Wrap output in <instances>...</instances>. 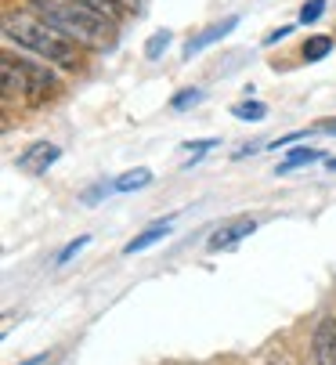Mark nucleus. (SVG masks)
<instances>
[{
	"label": "nucleus",
	"instance_id": "obj_1",
	"mask_svg": "<svg viewBox=\"0 0 336 365\" xmlns=\"http://www.w3.org/2000/svg\"><path fill=\"white\" fill-rule=\"evenodd\" d=\"M4 36L19 40V47L33 51V55L47 66H58V69H80L83 66L80 43L69 40L66 33H58L54 26H47L33 11H8L4 15Z\"/></svg>",
	"mask_w": 336,
	"mask_h": 365
},
{
	"label": "nucleus",
	"instance_id": "obj_2",
	"mask_svg": "<svg viewBox=\"0 0 336 365\" xmlns=\"http://www.w3.org/2000/svg\"><path fill=\"white\" fill-rule=\"evenodd\" d=\"M26 11L40 15L47 26H54L69 40L87 43V47H108L116 40V22L91 8L73 4V0H26Z\"/></svg>",
	"mask_w": 336,
	"mask_h": 365
},
{
	"label": "nucleus",
	"instance_id": "obj_3",
	"mask_svg": "<svg viewBox=\"0 0 336 365\" xmlns=\"http://www.w3.org/2000/svg\"><path fill=\"white\" fill-rule=\"evenodd\" d=\"M0 80H4V98H26V101H47L51 94H58L62 83L54 76V69H47V62H29L15 51H4L0 58Z\"/></svg>",
	"mask_w": 336,
	"mask_h": 365
},
{
	"label": "nucleus",
	"instance_id": "obj_4",
	"mask_svg": "<svg viewBox=\"0 0 336 365\" xmlns=\"http://www.w3.org/2000/svg\"><path fill=\"white\" fill-rule=\"evenodd\" d=\"M257 232V221L253 217H235V221H224L213 235H210V253H220V250H235L243 239H250Z\"/></svg>",
	"mask_w": 336,
	"mask_h": 365
},
{
	"label": "nucleus",
	"instance_id": "obj_5",
	"mask_svg": "<svg viewBox=\"0 0 336 365\" xmlns=\"http://www.w3.org/2000/svg\"><path fill=\"white\" fill-rule=\"evenodd\" d=\"M58 155H62V148H58V145H51V141H36V145H29V148L19 155V170H22V174H29V178H40V174H47V167L58 163Z\"/></svg>",
	"mask_w": 336,
	"mask_h": 365
},
{
	"label": "nucleus",
	"instance_id": "obj_6",
	"mask_svg": "<svg viewBox=\"0 0 336 365\" xmlns=\"http://www.w3.org/2000/svg\"><path fill=\"white\" fill-rule=\"evenodd\" d=\"M307 365H336V319H322L315 326Z\"/></svg>",
	"mask_w": 336,
	"mask_h": 365
},
{
	"label": "nucleus",
	"instance_id": "obj_7",
	"mask_svg": "<svg viewBox=\"0 0 336 365\" xmlns=\"http://www.w3.org/2000/svg\"><path fill=\"white\" fill-rule=\"evenodd\" d=\"M239 26V19H224V22H213L210 29H203L195 40H188L185 43V58H192V55H199V51L203 47H210V43H217V40H224V36H228L232 29Z\"/></svg>",
	"mask_w": 336,
	"mask_h": 365
},
{
	"label": "nucleus",
	"instance_id": "obj_8",
	"mask_svg": "<svg viewBox=\"0 0 336 365\" xmlns=\"http://www.w3.org/2000/svg\"><path fill=\"white\" fill-rule=\"evenodd\" d=\"M170 228H174V217H166V221H156V225H148L141 235H134V239L123 246V253H127V257H134V253H141V250L156 246L159 239H166V235H170Z\"/></svg>",
	"mask_w": 336,
	"mask_h": 365
},
{
	"label": "nucleus",
	"instance_id": "obj_9",
	"mask_svg": "<svg viewBox=\"0 0 336 365\" xmlns=\"http://www.w3.org/2000/svg\"><path fill=\"white\" fill-rule=\"evenodd\" d=\"M325 152H318V148H293L282 163L275 167V174H290V170H297V167H311V163H318Z\"/></svg>",
	"mask_w": 336,
	"mask_h": 365
},
{
	"label": "nucleus",
	"instance_id": "obj_10",
	"mask_svg": "<svg viewBox=\"0 0 336 365\" xmlns=\"http://www.w3.org/2000/svg\"><path fill=\"white\" fill-rule=\"evenodd\" d=\"M145 185H152V170L148 167H134V170H127V174H120L116 181H112L116 192H138Z\"/></svg>",
	"mask_w": 336,
	"mask_h": 365
},
{
	"label": "nucleus",
	"instance_id": "obj_11",
	"mask_svg": "<svg viewBox=\"0 0 336 365\" xmlns=\"http://www.w3.org/2000/svg\"><path fill=\"white\" fill-rule=\"evenodd\" d=\"M232 116H235V120L257 123V120L268 116V106H264V101H239V106H232Z\"/></svg>",
	"mask_w": 336,
	"mask_h": 365
},
{
	"label": "nucleus",
	"instance_id": "obj_12",
	"mask_svg": "<svg viewBox=\"0 0 336 365\" xmlns=\"http://www.w3.org/2000/svg\"><path fill=\"white\" fill-rule=\"evenodd\" d=\"M329 51H332V40H329V36H311V40L304 43V58H307V62H322Z\"/></svg>",
	"mask_w": 336,
	"mask_h": 365
},
{
	"label": "nucleus",
	"instance_id": "obj_13",
	"mask_svg": "<svg viewBox=\"0 0 336 365\" xmlns=\"http://www.w3.org/2000/svg\"><path fill=\"white\" fill-rule=\"evenodd\" d=\"M73 4H80V8H91V11H98V15L112 19V22L120 19V8L112 4V0H73Z\"/></svg>",
	"mask_w": 336,
	"mask_h": 365
},
{
	"label": "nucleus",
	"instance_id": "obj_14",
	"mask_svg": "<svg viewBox=\"0 0 336 365\" xmlns=\"http://www.w3.org/2000/svg\"><path fill=\"white\" fill-rule=\"evenodd\" d=\"M166 47H170V33H166V29H159V33H156V36L148 40V47H145V55H148V58H159V55H163Z\"/></svg>",
	"mask_w": 336,
	"mask_h": 365
},
{
	"label": "nucleus",
	"instance_id": "obj_15",
	"mask_svg": "<svg viewBox=\"0 0 336 365\" xmlns=\"http://www.w3.org/2000/svg\"><path fill=\"white\" fill-rule=\"evenodd\" d=\"M217 145H220L217 138H203V141H188L185 152H192V163H199V160H203V152H210V148H217Z\"/></svg>",
	"mask_w": 336,
	"mask_h": 365
},
{
	"label": "nucleus",
	"instance_id": "obj_16",
	"mask_svg": "<svg viewBox=\"0 0 336 365\" xmlns=\"http://www.w3.org/2000/svg\"><path fill=\"white\" fill-rule=\"evenodd\" d=\"M195 101H199V91H195V87H185V91H178V94H174V101H170V109H178V113H181V109L195 106Z\"/></svg>",
	"mask_w": 336,
	"mask_h": 365
},
{
	"label": "nucleus",
	"instance_id": "obj_17",
	"mask_svg": "<svg viewBox=\"0 0 336 365\" xmlns=\"http://www.w3.org/2000/svg\"><path fill=\"white\" fill-rule=\"evenodd\" d=\"M322 11H325V0H307V4L300 8V22H304V26H307V22H318Z\"/></svg>",
	"mask_w": 336,
	"mask_h": 365
},
{
	"label": "nucleus",
	"instance_id": "obj_18",
	"mask_svg": "<svg viewBox=\"0 0 336 365\" xmlns=\"http://www.w3.org/2000/svg\"><path fill=\"white\" fill-rule=\"evenodd\" d=\"M87 242H91V235H80V239H73V242H69V246H66V250L58 253V264H66L69 257H76V253H80V250H83Z\"/></svg>",
	"mask_w": 336,
	"mask_h": 365
},
{
	"label": "nucleus",
	"instance_id": "obj_19",
	"mask_svg": "<svg viewBox=\"0 0 336 365\" xmlns=\"http://www.w3.org/2000/svg\"><path fill=\"white\" fill-rule=\"evenodd\" d=\"M293 33V26H282V29H275V33H268V40L264 43H278V40H286Z\"/></svg>",
	"mask_w": 336,
	"mask_h": 365
},
{
	"label": "nucleus",
	"instance_id": "obj_20",
	"mask_svg": "<svg viewBox=\"0 0 336 365\" xmlns=\"http://www.w3.org/2000/svg\"><path fill=\"white\" fill-rule=\"evenodd\" d=\"M315 130H318V134H336V120H318Z\"/></svg>",
	"mask_w": 336,
	"mask_h": 365
},
{
	"label": "nucleus",
	"instance_id": "obj_21",
	"mask_svg": "<svg viewBox=\"0 0 336 365\" xmlns=\"http://www.w3.org/2000/svg\"><path fill=\"white\" fill-rule=\"evenodd\" d=\"M47 361V354H36V358H29V361H22V365H44Z\"/></svg>",
	"mask_w": 336,
	"mask_h": 365
},
{
	"label": "nucleus",
	"instance_id": "obj_22",
	"mask_svg": "<svg viewBox=\"0 0 336 365\" xmlns=\"http://www.w3.org/2000/svg\"><path fill=\"white\" fill-rule=\"evenodd\" d=\"M325 167H329V170H336V160H325Z\"/></svg>",
	"mask_w": 336,
	"mask_h": 365
}]
</instances>
